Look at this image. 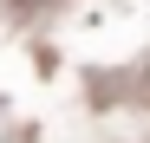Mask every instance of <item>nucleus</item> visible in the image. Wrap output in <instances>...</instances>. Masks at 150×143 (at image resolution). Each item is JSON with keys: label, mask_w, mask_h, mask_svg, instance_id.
<instances>
[]
</instances>
